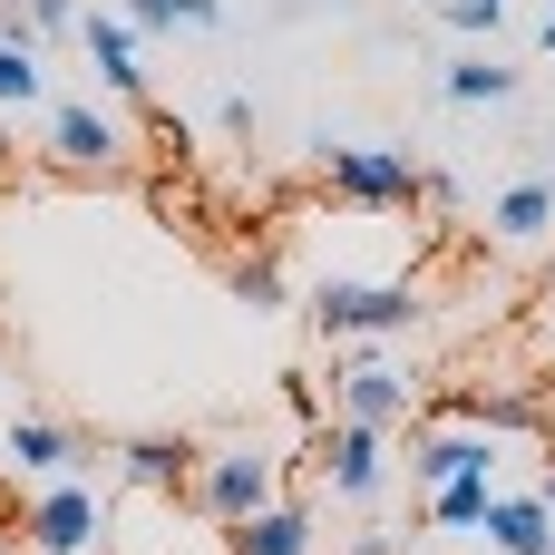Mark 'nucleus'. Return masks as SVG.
<instances>
[{"mask_svg": "<svg viewBox=\"0 0 555 555\" xmlns=\"http://www.w3.org/2000/svg\"><path fill=\"white\" fill-rule=\"evenodd\" d=\"M439 20H449V29H468V39H488V29L507 20V0H439Z\"/></svg>", "mask_w": 555, "mask_h": 555, "instance_id": "412c9836", "label": "nucleus"}, {"mask_svg": "<svg viewBox=\"0 0 555 555\" xmlns=\"http://www.w3.org/2000/svg\"><path fill=\"white\" fill-rule=\"evenodd\" d=\"M127 29H224V0H127Z\"/></svg>", "mask_w": 555, "mask_h": 555, "instance_id": "f3484780", "label": "nucleus"}, {"mask_svg": "<svg viewBox=\"0 0 555 555\" xmlns=\"http://www.w3.org/2000/svg\"><path fill=\"white\" fill-rule=\"evenodd\" d=\"M234 302H254V312H283V302H293L283 263H273V254H244V263H234Z\"/></svg>", "mask_w": 555, "mask_h": 555, "instance_id": "aec40b11", "label": "nucleus"}, {"mask_svg": "<svg viewBox=\"0 0 555 555\" xmlns=\"http://www.w3.org/2000/svg\"><path fill=\"white\" fill-rule=\"evenodd\" d=\"M195 439H166V429H137L127 449H117V488L127 498H176V488H195Z\"/></svg>", "mask_w": 555, "mask_h": 555, "instance_id": "9d476101", "label": "nucleus"}, {"mask_svg": "<svg viewBox=\"0 0 555 555\" xmlns=\"http://www.w3.org/2000/svg\"><path fill=\"white\" fill-rule=\"evenodd\" d=\"M507 468V449L498 439H478V429H410V478L439 498V488H459V478H498Z\"/></svg>", "mask_w": 555, "mask_h": 555, "instance_id": "1a4fd4ad", "label": "nucleus"}, {"mask_svg": "<svg viewBox=\"0 0 555 555\" xmlns=\"http://www.w3.org/2000/svg\"><path fill=\"white\" fill-rule=\"evenodd\" d=\"M273 498H283V459H273L263 439H224V449L195 459V517H205L215 537H234V527L263 517Z\"/></svg>", "mask_w": 555, "mask_h": 555, "instance_id": "7ed1b4c3", "label": "nucleus"}, {"mask_svg": "<svg viewBox=\"0 0 555 555\" xmlns=\"http://www.w3.org/2000/svg\"><path fill=\"white\" fill-rule=\"evenodd\" d=\"M0 410H10V371H0Z\"/></svg>", "mask_w": 555, "mask_h": 555, "instance_id": "393cba45", "label": "nucleus"}, {"mask_svg": "<svg viewBox=\"0 0 555 555\" xmlns=\"http://www.w3.org/2000/svg\"><path fill=\"white\" fill-rule=\"evenodd\" d=\"M107 527H117V488H98V478H49V488H29V507H20V555H107Z\"/></svg>", "mask_w": 555, "mask_h": 555, "instance_id": "f257e3e1", "label": "nucleus"}, {"mask_svg": "<svg viewBox=\"0 0 555 555\" xmlns=\"http://www.w3.org/2000/svg\"><path fill=\"white\" fill-rule=\"evenodd\" d=\"M322 478H332V498L371 507V498L390 488V459H380V429H332V459H322Z\"/></svg>", "mask_w": 555, "mask_h": 555, "instance_id": "f8f14e48", "label": "nucleus"}, {"mask_svg": "<svg viewBox=\"0 0 555 555\" xmlns=\"http://www.w3.org/2000/svg\"><path fill=\"white\" fill-rule=\"evenodd\" d=\"M224 555H312V507H293V498H273L263 517H244Z\"/></svg>", "mask_w": 555, "mask_h": 555, "instance_id": "2eb2a0df", "label": "nucleus"}, {"mask_svg": "<svg viewBox=\"0 0 555 555\" xmlns=\"http://www.w3.org/2000/svg\"><path fill=\"white\" fill-rule=\"evenodd\" d=\"M439 98H449V107H498V98H517V68H498V59H449V68H439Z\"/></svg>", "mask_w": 555, "mask_h": 555, "instance_id": "dca6fc26", "label": "nucleus"}, {"mask_svg": "<svg viewBox=\"0 0 555 555\" xmlns=\"http://www.w3.org/2000/svg\"><path fill=\"white\" fill-rule=\"evenodd\" d=\"M537 507H546V517H555V459H546V478H537Z\"/></svg>", "mask_w": 555, "mask_h": 555, "instance_id": "b1692460", "label": "nucleus"}, {"mask_svg": "<svg viewBox=\"0 0 555 555\" xmlns=\"http://www.w3.org/2000/svg\"><path fill=\"white\" fill-rule=\"evenodd\" d=\"M488 498H498V478H459V488H439V498H429V527L468 537V527L488 517Z\"/></svg>", "mask_w": 555, "mask_h": 555, "instance_id": "a211bd4d", "label": "nucleus"}, {"mask_svg": "<svg viewBox=\"0 0 555 555\" xmlns=\"http://www.w3.org/2000/svg\"><path fill=\"white\" fill-rule=\"evenodd\" d=\"M107 555H224V537L195 507H176V498H117Z\"/></svg>", "mask_w": 555, "mask_h": 555, "instance_id": "39448f33", "label": "nucleus"}, {"mask_svg": "<svg viewBox=\"0 0 555 555\" xmlns=\"http://www.w3.org/2000/svg\"><path fill=\"white\" fill-rule=\"evenodd\" d=\"M322 176H332V195L341 205H371V215H400V205H420V156L410 146H390V137H361V146H322Z\"/></svg>", "mask_w": 555, "mask_h": 555, "instance_id": "20e7f679", "label": "nucleus"}, {"mask_svg": "<svg viewBox=\"0 0 555 555\" xmlns=\"http://www.w3.org/2000/svg\"><path fill=\"white\" fill-rule=\"evenodd\" d=\"M78 459H88V439H78L68 420H39V410H10V420H0V468H10V478L49 488V478H78Z\"/></svg>", "mask_w": 555, "mask_h": 555, "instance_id": "0eeeda50", "label": "nucleus"}, {"mask_svg": "<svg viewBox=\"0 0 555 555\" xmlns=\"http://www.w3.org/2000/svg\"><path fill=\"white\" fill-rule=\"evenodd\" d=\"M49 29H78V0H29V49H39Z\"/></svg>", "mask_w": 555, "mask_h": 555, "instance_id": "4be33fe9", "label": "nucleus"}, {"mask_svg": "<svg viewBox=\"0 0 555 555\" xmlns=\"http://www.w3.org/2000/svg\"><path fill=\"white\" fill-rule=\"evenodd\" d=\"M49 166H68V176H117V166H127V127H117L98 98H59V107H49Z\"/></svg>", "mask_w": 555, "mask_h": 555, "instance_id": "423d86ee", "label": "nucleus"}, {"mask_svg": "<svg viewBox=\"0 0 555 555\" xmlns=\"http://www.w3.org/2000/svg\"><path fill=\"white\" fill-rule=\"evenodd\" d=\"M302 312H312V332L322 341H400V332H420V293L410 283H351V273H322L312 293H302Z\"/></svg>", "mask_w": 555, "mask_h": 555, "instance_id": "f03ea898", "label": "nucleus"}, {"mask_svg": "<svg viewBox=\"0 0 555 555\" xmlns=\"http://www.w3.org/2000/svg\"><path fill=\"white\" fill-rule=\"evenodd\" d=\"M341 555H400V527H361V537H351Z\"/></svg>", "mask_w": 555, "mask_h": 555, "instance_id": "5701e85b", "label": "nucleus"}, {"mask_svg": "<svg viewBox=\"0 0 555 555\" xmlns=\"http://www.w3.org/2000/svg\"><path fill=\"white\" fill-rule=\"evenodd\" d=\"M488 234H498V244H546L555 234V185L546 176H517V185L488 205Z\"/></svg>", "mask_w": 555, "mask_h": 555, "instance_id": "4468645a", "label": "nucleus"}, {"mask_svg": "<svg viewBox=\"0 0 555 555\" xmlns=\"http://www.w3.org/2000/svg\"><path fill=\"white\" fill-rule=\"evenodd\" d=\"M78 39H88V68H98L107 98H137V88H146V68H137V29H127L117 10H78Z\"/></svg>", "mask_w": 555, "mask_h": 555, "instance_id": "9b49d317", "label": "nucleus"}, {"mask_svg": "<svg viewBox=\"0 0 555 555\" xmlns=\"http://www.w3.org/2000/svg\"><path fill=\"white\" fill-rule=\"evenodd\" d=\"M332 400H341V429H390V420H410V371L361 351V361L332 371Z\"/></svg>", "mask_w": 555, "mask_h": 555, "instance_id": "6e6552de", "label": "nucleus"}, {"mask_svg": "<svg viewBox=\"0 0 555 555\" xmlns=\"http://www.w3.org/2000/svg\"><path fill=\"white\" fill-rule=\"evenodd\" d=\"M49 78H39V49L29 39H0V107H39Z\"/></svg>", "mask_w": 555, "mask_h": 555, "instance_id": "6ab92c4d", "label": "nucleus"}, {"mask_svg": "<svg viewBox=\"0 0 555 555\" xmlns=\"http://www.w3.org/2000/svg\"><path fill=\"white\" fill-rule=\"evenodd\" d=\"M478 537H488L498 555H555V517L537 507V498H507V488H498L488 517H478Z\"/></svg>", "mask_w": 555, "mask_h": 555, "instance_id": "ddd939ff", "label": "nucleus"}]
</instances>
